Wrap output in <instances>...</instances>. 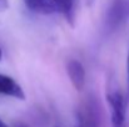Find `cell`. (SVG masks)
Here are the masks:
<instances>
[{"label": "cell", "mask_w": 129, "mask_h": 127, "mask_svg": "<svg viewBox=\"0 0 129 127\" xmlns=\"http://www.w3.org/2000/svg\"><path fill=\"white\" fill-rule=\"evenodd\" d=\"M9 8V0H0V13L5 11Z\"/></svg>", "instance_id": "7"}, {"label": "cell", "mask_w": 129, "mask_h": 127, "mask_svg": "<svg viewBox=\"0 0 129 127\" xmlns=\"http://www.w3.org/2000/svg\"><path fill=\"white\" fill-rule=\"evenodd\" d=\"M0 127H9V126H8V125H6V123H5V122L1 120V118H0Z\"/></svg>", "instance_id": "11"}, {"label": "cell", "mask_w": 129, "mask_h": 127, "mask_svg": "<svg viewBox=\"0 0 129 127\" xmlns=\"http://www.w3.org/2000/svg\"><path fill=\"white\" fill-rule=\"evenodd\" d=\"M77 125L82 127H100V110L98 101L86 97L77 110Z\"/></svg>", "instance_id": "4"}, {"label": "cell", "mask_w": 129, "mask_h": 127, "mask_svg": "<svg viewBox=\"0 0 129 127\" xmlns=\"http://www.w3.org/2000/svg\"><path fill=\"white\" fill-rule=\"evenodd\" d=\"M129 15V3L127 0H113L108 8L104 28L108 34H113L123 26L127 16Z\"/></svg>", "instance_id": "2"}, {"label": "cell", "mask_w": 129, "mask_h": 127, "mask_svg": "<svg viewBox=\"0 0 129 127\" xmlns=\"http://www.w3.org/2000/svg\"><path fill=\"white\" fill-rule=\"evenodd\" d=\"M0 95L14 97L16 100H25V92L23 87L18 84L13 77L0 74Z\"/></svg>", "instance_id": "6"}, {"label": "cell", "mask_w": 129, "mask_h": 127, "mask_svg": "<svg viewBox=\"0 0 129 127\" xmlns=\"http://www.w3.org/2000/svg\"><path fill=\"white\" fill-rule=\"evenodd\" d=\"M107 101L110 108L112 127H127V102L118 88L108 91Z\"/></svg>", "instance_id": "3"}, {"label": "cell", "mask_w": 129, "mask_h": 127, "mask_svg": "<svg viewBox=\"0 0 129 127\" xmlns=\"http://www.w3.org/2000/svg\"><path fill=\"white\" fill-rule=\"evenodd\" d=\"M67 74L70 80L72 85L75 87L77 91H82L85 86L86 80V72L84 69V65L77 60V59H70L67 61Z\"/></svg>", "instance_id": "5"}, {"label": "cell", "mask_w": 129, "mask_h": 127, "mask_svg": "<svg viewBox=\"0 0 129 127\" xmlns=\"http://www.w3.org/2000/svg\"><path fill=\"white\" fill-rule=\"evenodd\" d=\"M74 127H82V126H80V125H75Z\"/></svg>", "instance_id": "13"}, {"label": "cell", "mask_w": 129, "mask_h": 127, "mask_svg": "<svg viewBox=\"0 0 129 127\" xmlns=\"http://www.w3.org/2000/svg\"><path fill=\"white\" fill-rule=\"evenodd\" d=\"M13 127H29L26 123L21 122V121H18V122H14L13 123Z\"/></svg>", "instance_id": "9"}, {"label": "cell", "mask_w": 129, "mask_h": 127, "mask_svg": "<svg viewBox=\"0 0 129 127\" xmlns=\"http://www.w3.org/2000/svg\"><path fill=\"white\" fill-rule=\"evenodd\" d=\"M127 82H128V93H129V51L127 57Z\"/></svg>", "instance_id": "8"}, {"label": "cell", "mask_w": 129, "mask_h": 127, "mask_svg": "<svg viewBox=\"0 0 129 127\" xmlns=\"http://www.w3.org/2000/svg\"><path fill=\"white\" fill-rule=\"evenodd\" d=\"M95 3V0H86V5L88 6H90V5H93Z\"/></svg>", "instance_id": "10"}, {"label": "cell", "mask_w": 129, "mask_h": 127, "mask_svg": "<svg viewBox=\"0 0 129 127\" xmlns=\"http://www.w3.org/2000/svg\"><path fill=\"white\" fill-rule=\"evenodd\" d=\"M30 11L51 15L61 14L67 18L69 23L74 20L75 13V0H23Z\"/></svg>", "instance_id": "1"}, {"label": "cell", "mask_w": 129, "mask_h": 127, "mask_svg": "<svg viewBox=\"0 0 129 127\" xmlns=\"http://www.w3.org/2000/svg\"><path fill=\"white\" fill-rule=\"evenodd\" d=\"M1 56H3V52H1V49H0V60H1Z\"/></svg>", "instance_id": "12"}]
</instances>
